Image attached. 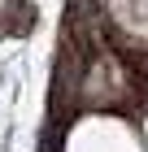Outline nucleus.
Segmentation results:
<instances>
[{"label": "nucleus", "mask_w": 148, "mask_h": 152, "mask_svg": "<svg viewBox=\"0 0 148 152\" xmlns=\"http://www.w3.org/2000/svg\"><path fill=\"white\" fill-rule=\"evenodd\" d=\"M35 18H39V9H35L31 0H0V35H9V39L31 35Z\"/></svg>", "instance_id": "nucleus-1"}]
</instances>
